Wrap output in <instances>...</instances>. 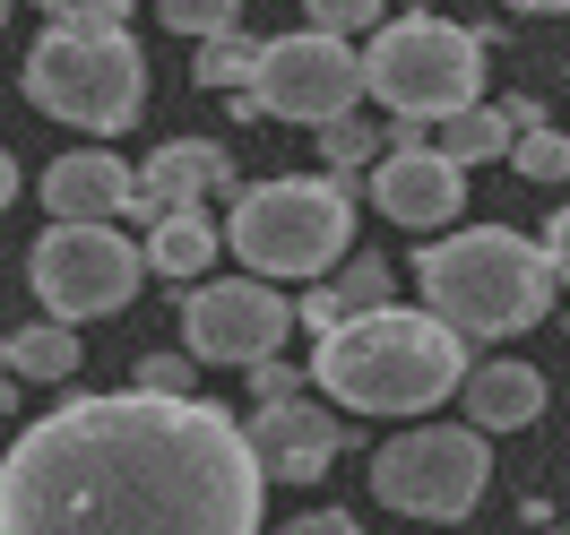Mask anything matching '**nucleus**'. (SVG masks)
I'll list each match as a JSON object with an SVG mask.
<instances>
[{
    "mask_svg": "<svg viewBox=\"0 0 570 535\" xmlns=\"http://www.w3.org/2000/svg\"><path fill=\"white\" fill-rule=\"evenodd\" d=\"M303 27H321V36H372L381 27V0H303Z\"/></svg>",
    "mask_w": 570,
    "mask_h": 535,
    "instance_id": "obj_24",
    "label": "nucleus"
},
{
    "mask_svg": "<svg viewBox=\"0 0 570 535\" xmlns=\"http://www.w3.org/2000/svg\"><path fill=\"white\" fill-rule=\"evenodd\" d=\"M277 535H363V527L346 518V509H303V518H285Z\"/></svg>",
    "mask_w": 570,
    "mask_h": 535,
    "instance_id": "obj_28",
    "label": "nucleus"
},
{
    "mask_svg": "<svg viewBox=\"0 0 570 535\" xmlns=\"http://www.w3.org/2000/svg\"><path fill=\"white\" fill-rule=\"evenodd\" d=\"M510 165L528 181H570V130H544V121H528L519 139H510Z\"/></svg>",
    "mask_w": 570,
    "mask_h": 535,
    "instance_id": "obj_22",
    "label": "nucleus"
},
{
    "mask_svg": "<svg viewBox=\"0 0 570 535\" xmlns=\"http://www.w3.org/2000/svg\"><path fill=\"white\" fill-rule=\"evenodd\" d=\"M27 96H36V112L70 121L87 139H112L147 105V52L130 43L121 18H61L27 52Z\"/></svg>",
    "mask_w": 570,
    "mask_h": 535,
    "instance_id": "obj_4",
    "label": "nucleus"
},
{
    "mask_svg": "<svg viewBox=\"0 0 570 535\" xmlns=\"http://www.w3.org/2000/svg\"><path fill=\"white\" fill-rule=\"evenodd\" d=\"M36 9H52V18H121L130 0H36Z\"/></svg>",
    "mask_w": 570,
    "mask_h": 535,
    "instance_id": "obj_29",
    "label": "nucleus"
},
{
    "mask_svg": "<svg viewBox=\"0 0 570 535\" xmlns=\"http://www.w3.org/2000/svg\"><path fill=\"white\" fill-rule=\"evenodd\" d=\"M510 139H519V130H510V112L484 105V96L432 121V147H441L450 165H501V156H510Z\"/></svg>",
    "mask_w": 570,
    "mask_h": 535,
    "instance_id": "obj_17",
    "label": "nucleus"
},
{
    "mask_svg": "<svg viewBox=\"0 0 570 535\" xmlns=\"http://www.w3.org/2000/svg\"><path fill=\"white\" fill-rule=\"evenodd\" d=\"M535 535H553V527H535Z\"/></svg>",
    "mask_w": 570,
    "mask_h": 535,
    "instance_id": "obj_34",
    "label": "nucleus"
},
{
    "mask_svg": "<svg viewBox=\"0 0 570 535\" xmlns=\"http://www.w3.org/2000/svg\"><path fill=\"white\" fill-rule=\"evenodd\" d=\"M243 440H250V458H259V475L321 484L328 466H337V449H346V424H337L328 406H312V397H268L243 424Z\"/></svg>",
    "mask_w": 570,
    "mask_h": 535,
    "instance_id": "obj_12",
    "label": "nucleus"
},
{
    "mask_svg": "<svg viewBox=\"0 0 570 535\" xmlns=\"http://www.w3.org/2000/svg\"><path fill=\"white\" fill-rule=\"evenodd\" d=\"M243 371H250V389H259V406H268V397H303V363L259 355V363H243Z\"/></svg>",
    "mask_w": 570,
    "mask_h": 535,
    "instance_id": "obj_26",
    "label": "nucleus"
},
{
    "mask_svg": "<svg viewBox=\"0 0 570 535\" xmlns=\"http://www.w3.org/2000/svg\"><path fill=\"white\" fill-rule=\"evenodd\" d=\"M147 277V250L130 234H112L105 216L96 225H78V216H52L43 225L36 259H27V286H36L43 320L61 328H87V320H112Z\"/></svg>",
    "mask_w": 570,
    "mask_h": 535,
    "instance_id": "obj_7",
    "label": "nucleus"
},
{
    "mask_svg": "<svg viewBox=\"0 0 570 535\" xmlns=\"http://www.w3.org/2000/svg\"><path fill=\"white\" fill-rule=\"evenodd\" d=\"M216 190H234V156L216 139H174V147H156L147 156V174H139V190H130V216H165V208H181V199H216Z\"/></svg>",
    "mask_w": 570,
    "mask_h": 535,
    "instance_id": "obj_13",
    "label": "nucleus"
},
{
    "mask_svg": "<svg viewBox=\"0 0 570 535\" xmlns=\"http://www.w3.org/2000/svg\"><path fill=\"white\" fill-rule=\"evenodd\" d=\"M346 415H432L441 397L459 389L466 371V337L432 311H397V303H372V311H346L337 328H321V346L303 363Z\"/></svg>",
    "mask_w": 570,
    "mask_h": 535,
    "instance_id": "obj_2",
    "label": "nucleus"
},
{
    "mask_svg": "<svg viewBox=\"0 0 570 535\" xmlns=\"http://www.w3.org/2000/svg\"><path fill=\"white\" fill-rule=\"evenodd\" d=\"M156 18L174 36H225V27H243V0H156Z\"/></svg>",
    "mask_w": 570,
    "mask_h": 535,
    "instance_id": "obj_23",
    "label": "nucleus"
},
{
    "mask_svg": "<svg viewBox=\"0 0 570 535\" xmlns=\"http://www.w3.org/2000/svg\"><path fill=\"white\" fill-rule=\"evenodd\" d=\"M501 9H535L544 18V9H570V0H501Z\"/></svg>",
    "mask_w": 570,
    "mask_h": 535,
    "instance_id": "obj_31",
    "label": "nucleus"
},
{
    "mask_svg": "<svg viewBox=\"0 0 570 535\" xmlns=\"http://www.w3.org/2000/svg\"><path fill=\"white\" fill-rule=\"evenodd\" d=\"M459 397H466V424L475 432H519L544 415V371L535 363H466Z\"/></svg>",
    "mask_w": 570,
    "mask_h": 535,
    "instance_id": "obj_15",
    "label": "nucleus"
},
{
    "mask_svg": "<svg viewBox=\"0 0 570 535\" xmlns=\"http://www.w3.org/2000/svg\"><path fill=\"white\" fill-rule=\"evenodd\" d=\"M250 61H259V43H250L243 27H225V36H199V70H190V78H199L208 96H216V87H225V96H243V87H250Z\"/></svg>",
    "mask_w": 570,
    "mask_h": 535,
    "instance_id": "obj_19",
    "label": "nucleus"
},
{
    "mask_svg": "<svg viewBox=\"0 0 570 535\" xmlns=\"http://www.w3.org/2000/svg\"><path fill=\"white\" fill-rule=\"evenodd\" d=\"M190 380H199L190 355H139V389L147 397H190Z\"/></svg>",
    "mask_w": 570,
    "mask_h": 535,
    "instance_id": "obj_25",
    "label": "nucleus"
},
{
    "mask_svg": "<svg viewBox=\"0 0 570 535\" xmlns=\"http://www.w3.org/2000/svg\"><path fill=\"white\" fill-rule=\"evenodd\" d=\"M328 294V311L346 320V311H372V303H390V259H372V250H355L346 268H337V286H321Z\"/></svg>",
    "mask_w": 570,
    "mask_h": 535,
    "instance_id": "obj_21",
    "label": "nucleus"
},
{
    "mask_svg": "<svg viewBox=\"0 0 570 535\" xmlns=\"http://www.w3.org/2000/svg\"><path fill=\"white\" fill-rule=\"evenodd\" d=\"M130 190H139V174H130L112 147H78V156H52V174H43V208L96 225V216L130 208Z\"/></svg>",
    "mask_w": 570,
    "mask_h": 535,
    "instance_id": "obj_14",
    "label": "nucleus"
},
{
    "mask_svg": "<svg viewBox=\"0 0 570 535\" xmlns=\"http://www.w3.org/2000/svg\"><path fill=\"white\" fill-rule=\"evenodd\" d=\"M9 371H18V380H70L78 371V328H61V320L18 328V337H9Z\"/></svg>",
    "mask_w": 570,
    "mask_h": 535,
    "instance_id": "obj_18",
    "label": "nucleus"
},
{
    "mask_svg": "<svg viewBox=\"0 0 570 535\" xmlns=\"http://www.w3.org/2000/svg\"><path fill=\"white\" fill-rule=\"evenodd\" d=\"M0 380H9V337H0Z\"/></svg>",
    "mask_w": 570,
    "mask_h": 535,
    "instance_id": "obj_32",
    "label": "nucleus"
},
{
    "mask_svg": "<svg viewBox=\"0 0 570 535\" xmlns=\"http://www.w3.org/2000/svg\"><path fill=\"white\" fill-rule=\"evenodd\" d=\"M372 208L390 216V225H415V234L459 225V208H466V165H450L432 139L381 147V156H372Z\"/></svg>",
    "mask_w": 570,
    "mask_h": 535,
    "instance_id": "obj_11",
    "label": "nucleus"
},
{
    "mask_svg": "<svg viewBox=\"0 0 570 535\" xmlns=\"http://www.w3.org/2000/svg\"><path fill=\"white\" fill-rule=\"evenodd\" d=\"M0 18H9V0H0Z\"/></svg>",
    "mask_w": 570,
    "mask_h": 535,
    "instance_id": "obj_33",
    "label": "nucleus"
},
{
    "mask_svg": "<svg viewBox=\"0 0 570 535\" xmlns=\"http://www.w3.org/2000/svg\"><path fill=\"white\" fill-rule=\"evenodd\" d=\"M484 475H493V440L475 424H424V432H397L390 449L372 458V493L390 501L397 518L459 527L466 509L484 501Z\"/></svg>",
    "mask_w": 570,
    "mask_h": 535,
    "instance_id": "obj_8",
    "label": "nucleus"
},
{
    "mask_svg": "<svg viewBox=\"0 0 570 535\" xmlns=\"http://www.w3.org/2000/svg\"><path fill=\"white\" fill-rule=\"evenodd\" d=\"M363 96H381L397 121H441L484 96V36L450 18H381L363 36Z\"/></svg>",
    "mask_w": 570,
    "mask_h": 535,
    "instance_id": "obj_6",
    "label": "nucleus"
},
{
    "mask_svg": "<svg viewBox=\"0 0 570 535\" xmlns=\"http://www.w3.org/2000/svg\"><path fill=\"white\" fill-rule=\"evenodd\" d=\"M225 242L250 277H321L355 250V190L328 174L250 181L225 216Z\"/></svg>",
    "mask_w": 570,
    "mask_h": 535,
    "instance_id": "obj_5",
    "label": "nucleus"
},
{
    "mask_svg": "<svg viewBox=\"0 0 570 535\" xmlns=\"http://www.w3.org/2000/svg\"><path fill=\"white\" fill-rule=\"evenodd\" d=\"M259 458L199 397H70L0 458V535H259Z\"/></svg>",
    "mask_w": 570,
    "mask_h": 535,
    "instance_id": "obj_1",
    "label": "nucleus"
},
{
    "mask_svg": "<svg viewBox=\"0 0 570 535\" xmlns=\"http://www.w3.org/2000/svg\"><path fill=\"white\" fill-rule=\"evenodd\" d=\"M216 242H225V225L208 216V199H181V208L147 216V268L156 277H199L216 259Z\"/></svg>",
    "mask_w": 570,
    "mask_h": 535,
    "instance_id": "obj_16",
    "label": "nucleus"
},
{
    "mask_svg": "<svg viewBox=\"0 0 570 535\" xmlns=\"http://www.w3.org/2000/svg\"><path fill=\"white\" fill-rule=\"evenodd\" d=\"M535 242H544V268H553V286H570V208L553 216V225H544Z\"/></svg>",
    "mask_w": 570,
    "mask_h": 535,
    "instance_id": "obj_27",
    "label": "nucleus"
},
{
    "mask_svg": "<svg viewBox=\"0 0 570 535\" xmlns=\"http://www.w3.org/2000/svg\"><path fill=\"white\" fill-rule=\"evenodd\" d=\"M363 96V61L346 36H321V27H294V36L259 43V61H250V87L234 96L243 121H303V130H321L337 112H355Z\"/></svg>",
    "mask_w": 570,
    "mask_h": 535,
    "instance_id": "obj_9",
    "label": "nucleus"
},
{
    "mask_svg": "<svg viewBox=\"0 0 570 535\" xmlns=\"http://www.w3.org/2000/svg\"><path fill=\"white\" fill-rule=\"evenodd\" d=\"M415 277H424V311L450 320L459 337H519V328H535L553 311L544 242L510 234V225H466V234L424 242Z\"/></svg>",
    "mask_w": 570,
    "mask_h": 535,
    "instance_id": "obj_3",
    "label": "nucleus"
},
{
    "mask_svg": "<svg viewBox=\"0 0 570 535\" xmlns=\"http://www.w3.org/2000/svg\"><path fill=\"white\" fill-rule=\"evenodd\" d=\"M9 199H18V156L0 147V208H9Z\"/></svg>",
    "mask_w": 570,
    "mask_h": 535,
    "instance_id": "obj_30",
    "label": "nucleus"
},
{
    "mask_svg": "<svg viewBox=\"0 0 570 535\" xmlns=\"http://www.w3.org/2000/svg\"><path fill=\"white\" fill-rule=\"evenodd\" d=\"M294 303L268 277H216V286L181 294V346L190 363H259L285 346Z\"/></svg>",
    "mask_w": 570,
    "mask_h": 535,
    "instance_id": "obj_10",
    "label": "nucleus"
},
{
    "mask_svg": "<svg viewBox=\"0 0 570 535\" xmlns=\"http://www.w3.org/2000/svg\"><path fill=\"white\" fill-rule=\"evenodd\" d=\"M372 156H381V130H372V121H355V112L321 121V165H328V181H355Z\"/></svg>",
    "mask_w": 570,
    "mask_h": 535,
    "instance_id": "obj_20",
    "label": "nucleus"
}]
</instances>
